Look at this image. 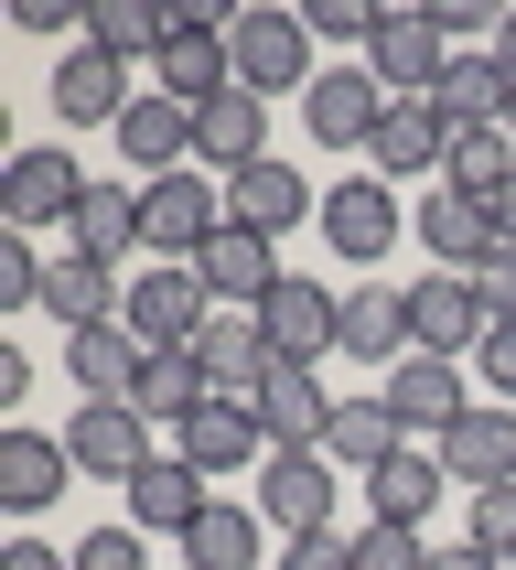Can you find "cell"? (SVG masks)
<instances>
[{
    "label": "cell",
    "instance_id": "cell-1",
    "mask_svg": "<svg viewBox=\"0 0 516 570\" xmlns=\"http://www.w3.org/2000/svg\"><path fill=\"white\" fill-rule=\"evenodd\" d=\"M216 226H226V184L205 173V161L140 184V258H205V248H216Z\"/></svg>",
    "mask_w": 516,
    "mask_h": 570
},
{
    "label": "cell",
    "instance_id": "cell-2",
    "mask_svg": "<svg viewBox=\"0 0 516 570\" xmlns=\"http://www.w3.org/2000/svg\"><path fill=\"white\" fill-rule=\"evenodd\" d=\"M129 334H140V345H194V334H205V323H216V291H205V269H194V258H140V269H129Z\"/></svg>",
    "mask_w": 516,
    "mask_h": 570
},
{
    "label": "cell",
    "instance_id": "cell-3",
    "mask_svg": "<svg viewBox=\"0 0 516 570\" xmlns=\"http://www.w3.org/2000/svg\"><path fill=\"white\" fill-rule=\"evenodd\" d=\"M226 55H237V87L248 97H280V87L312 97V22H301V11H269V0L237 11V22H226Z\"/></svg>",
    "mask_w": 516,
    "mask_h": 570
},
{
    "label": "cell",
    "instance_id": "cell-4",
    "mask_svg": "<svg viewBox=\"0 0 516 570\" xmlns=\"http://www.w3.org/2000/svg\"><path fill=\"white\" fill-rule=\"evenodd\" d=\"M64 452H76V474H97V484H140V474L161 463V431L129 410V399H76Z\"/></svg>",
    "mask_w": 516,
    "mask_h": 570
},
{
    "label": "cell",
    "instance_id": "cell-5",
    "mask_svg": "<svg viewBox=\"0 0 516 570\" xmlns=\"http://www.w3.org/2000/svg\"><path fill=\"white\" fill-rule=\"evenodd\" d=\"M258 334H269V355H280V366H322V355L345 345V291L312 281V269H290V281L258 302Z\"/></svg>",
    "mask_w": 516,
    "mask_h": 570
},
{
    "label": "cell",
    "instance_id": "cell-6",
    "mask_svg": "<svg viewBox=\"0 0 516 570\" xmlns=\"http://www.w3.org/2000/svg\"><path fill=\"white\" fill-rule=\"evenodd\" d=\"M258 517L280 528V539H312V528H345V484L322 452H269L258 463Z\"/></svg>",
    "mask_w": 516,
    "mask_h": 570
},
{
    "label": "cell",
    "instance_id": "cell-7",
    "mask_svg": "<svg viewBox=\"0 0 516 570\" xmlns=\"http://www.w3.org/2000/svg\"><path fill=\"white\" fill-rule=\"evenodd\" d=\"M387 108H398V97H387L366 65H322V76H312V97H301V129H312L322 151H377Z\"/></svg>",
    "mask_w": 516,
    "mask_h": 570
},
{
    "label": "cell",
    "instance_id": "cell-8",
    "mask_svg": "<svg viewBox=\"0 0 516 570\" xmlns=\"http://www.w3.org/2000/svg\"><path fill=\"white\" fill-rule=\"evenodd\" d=\"M484 291H474V269H419L409 281V334H419V355H452V366H463V355L484 345Z\"/></svg>",
    "mask_w": 516,
    "mask_h": 570
},
{
    "label": "cell",
    "instance_id": "cell-9",
    "mask_svg": "<svg viewBox=\"0 0 516 570\" xmlns=\"http://www.w3.org/2000/svg\"><path fill=\"white\" fill-rule=\"evenodd\" d=\"M441 65H452L441 11H387L377 43H366V76H377L387 97H430V87H441Z\"/></svg>",
    "mask_w": 516,
    "mask_h": 570
},
{
    "label": "cell",
    "instance_id": "cell-10",
    "mask_svg": "<svg viewBox=\"0 0 516 570\" xmlns=\"http://www.w3.org/2000/svg\"><path fill=\"white\" fill-rule=\"evenodd\" d=\"M430 452H441V474L463 484V495H484V484H516V410H506V399H474V410L452 420Z\"/></svg>",
    "mask_w": 516,
    "mask_h": 570
},
{
    "label": "cell",
    "instance_id": "cell-11",
    "mask_svg": "<svg viewBox=\"0 0 516 570\" xmlns=\"http://www.w3.org/2000/svg\"><path fill=\"white\" fill-rule=\"evenodd\" d=\"M194 269H205V291H216V313H258V302L290 281V269H280V237H258V226H237V216L216 226V248L194 258Z\"/></svg>",
    "mask_w": 516,
    "mask_h": 570
},
{
    "label": "cell",
    "instance_id": "cell-12",
    "mask_svg": "<svg viewBox=\"0 0 516 570\" xmlns=\"http://www.w3.org/2000/svg\"><path fill=\"white\" fill-rule=\"evenodd\" d=\"M398 184H377V173H345V184L322 194V248L334 258H387L398 248Z\"/></svg>",
    "mask_w": 516,
    "mask_h": 570
},
{
    "label": "cell",
    "instance_id": "cell-13",
    "mask_svg": "<svg viewBox=\"0 0 516 570\" xmlns=\"http://www.w3.org/2000/svg\"><path fill=\"white\" fill-rule=\"evenodd\" d=\"M377 399L398 410V431H409V442H441L452 420L474 410V399H463V366H452V355H398Z\"/></svg>",
    "mask_w": 516,
    "mask_h": 570
},
{
    "label": "cell",
    "instance_id": "cell-14",
    "mask_svg": "<svg viewBox=\"0 0 516 570\" xmlns=\"http://www.w3.org/2000/svg\"><path fill=\"white\" fill-rule=\"evenodd\" d=\"M172 452H183L194 474L216 484V474H248V463H269V431H258V410H248V399H205V410L172 431Z\"/></svg>",
    "mask_w": 516,
    "mask_h": 570
},
{
    "label": "cell",
    "instance_id": "cell-15",
    "mask_svg": "<svg viewBox=\"0 0 516 570\" xmlns=\"http://www.w3.org/2000/svg\"><path fill=\"white\" fill-rule=\"evenodd\" d=\"M334 387H322V366H280V377L258 387V431H269V452H322L334 442Z\"/></svg>",
    "mask_w": 516,
    "mask_h": 570
},
{
    "label": "cell",
    "instance_id": "cell-16",
    "mask_svg": "<svg viewBox=\"0 0 516 570\" xmlns=\"http://www.w3.org/2000/svg\"><path fill=\"white\" fill-rule=\"evenodd\" d=\"M194 366H205V387H216V399H248V410H258V387L280 377V355H269L258 313H216L205 334H194Z\"/></svg>",
    "mask_w": 516,
    "mask_h": 570
},
{
    "label": "cell",
    "instance_id": "cell-17",
    "mask_svg": "<svg viewBox=\"0 0 516 570\" xmlns=\"http://www.w3.org/2000/svg\"><path fill=\"white\" fill-rule=\"evenodd\" d=\"M151 87H161V97H183V108H216V97L237 87L226 32H216V22H172V32H161V55H151Z\"/></svg>",
    "mask_w": 516,
    "mask_h": 570
},
{
    "label": "cell",
    "instance_id": "cell-18",
    "mask_svg": "<svg viewBox=\"0 0 516 570\" xmlns=\"http://www.w3.org/2000/svg\"><path fill=\"white\" fill-rule=\"evenodd\" d=\"M194 161L216 173V184H237L248 161H269V97L248 87H226L216 108H194Z\"/></svg>",
    "mask_w": 516,
    "mask_h": 570
},
{
    "label": "cell",
    "instance_id": "cell-19",
    "mask_svg": "<svg viewBox=\"0 0 516 570\" xmlns=\"http://www.w3.org/2000/svg\"><path fill=\"white\" fill-rule=\"evenodd\" d=\"M409 237L430 248V269H484V258H495V205L430 184V194H419V216H409Z\"/></svg>",
    "mask_w": 516,
    "mask_h": 570
},
{
    "label": "cell",
    "instance_id": "cell-20",
    "mask_svg": "<svg viewBox=\"0 0 516 570\" xmlns=\"http://www.w3.org/2000/svg\"><path fill=\"white\" fill-rule=\"evenodd\" d=\"M76 194H87V173L64 151H22L0 184V216H11V237H43V226H76Z\"/></svg>",
    "mask_w": 516,
    "mask_h": 570
},
{
    "label": "cell",
    "instance_id": "cell-21",
    "mask_svg": "<svg viewBox=\"0 0 516 570\" xmlns=\"http://www.w3.org/2000/svg\"><path fill=\"white\" fill-rule=\"evenodd\" d=\"M43 313H54L64 334L119 323L129 313V269H108V258H43Z\"/></svg>",
    "mask_w": 516,
    "mask_h": 570
},
{
    "label": "cell",
    "instance_id": "cell-22",
    "mask_svg": "<svg viewBox=\"0 0 516 570\" xmlns=\"http://www.w3.org/2000/svg\"><path fill=\"white\" fill-rule=\"evenodd\" d=\"M226 216L258 226V237H290V226H322V194L290 173V161H248L237 184H226Z\"/></svg>",
    "mask_w": 516,
    "mask_h": 570
},
{
    "label": "cell",
    "instance_id": "cell-23",
    "mask_svg": "<svg viewBox=\"0 0 516 570\" xmlns=\"http://www.w3.org/2000/svg\"><path fill=\"white\" fill-rule=\"evenodd\" d=\"M64 484H76V452L54 431H0V507L11 517H43Z\"/></svg>",
    "mask_w": 516,
    "mask_h": 570
},
{
    "label": "cell",
    "instance_id": "cell-24",
    "mask_svg": "<svg viewBox=\"0 0 516 570\" xmlns=\"http://www.w3.org/2000/svg\"><path fill=\"white\" fill-rule=\"evenodd\" d=\"M119 151H129L140 184H151V173H183V161H194V108H183V97H161V87H140V97H129V119H119Z\"/></svg>",
    "mask_w": 516,
    "mask_h": 570
},
{
    "label": "cell",
    "instance_id": "cell-25",
    "mask_svg": "<svg viewBox=\"0 0 516 570\" xmlns=\"http://www.w3.org/2000/svg\"><path fill=\"white\" fill-rule=\"evenodd\" d=\"M129 97H140V87H129V65H119V55H97V43H76V55L54 65V108H64L76 129H119V119H129Z\"/></svg>",
    "mask_w": 516,
    "mask_h": 570
},
{
    "label": "cell",
    "instance_id": "cell-26",
    "mask_svg": "<svg viewBox=\"0 0 516 570\" xmlns=\"http://www.w3.org/2000/svg\"><path fill=\"white\" fill-rule=\"evenodd\" d=\"M119 495H129V528H140V539H183L194 517L216 507V495H205V474H194L183 452H161L151 474H140V484H119Z\"/></svg>",
    "mask_w": 516,
    "mask_h": 570
},
{
    "label": "cell",
    "instance_id": "cell-27",
    "mask_svg": "<svg viewBox=\"0 0 516 570\" xmlns=\"http://www.w3.org/2000/svg\"><path fill=\"white\" fill-rule=\"evenodd\" d=\"M76 258H108V269H129L140 258V184H97L87 173V194H76Z\"/></svg>",
    "mask_w": 516,
    "mask_h": 570
},
{
    "label": "cell",
    "instance_id": "cell-28",
    "mask_svg": "<svg viewBox=\"0 0 516 570\" xmlns=\"http://www.w3.org/2000/svg\"><path fill=\"white\" fill-rule=\"evenodd\" d=\"M140 366H151V345H140L129 323L64 334V377H76V399H129V387H140Z\"/></svg>",
    "mask_w": 516,
    "mask_h": 570
},
{
    "label": "cell",
    "instance_id": "cell-29",
    "mask_svg": "<svg viewBox=\"0 0 516 570\" xmlns=\"http://www.w3.org/2000/svg\"><path fill=\"white\" fill-rule=\"evenodd\" d=\"M441 151H452V119L430 108V97H398L387 129H377V151H366V173H377V184H398V173H441Z\"/></svg>",
    "mask_w": 516,
    "mask_h": 570
},
{
    "label": "cell",
    "instance_id": "cell-30",
    "mask_svg": "<svg viewBox=\"0 0 516 570\" xmlns=\"http://www.w3.org/2000/svg\"><path fill=\"white\" fill-rule=\"evenodd\" d=\"M441 495H452V474H441V452H430V442H409L398 463H377V474H366V517H398V528H419Z\"/></svg>",
    "mask_w": 516,
    "mask_h": 570
},
{
    "label": "cell",
    "instance_id": "cell-31",
    "mask_svg": "<svg viewBox=\"0 0 516 570\" xmlns=\"http://www.w3.org/2000/svg\"><path fill=\"white\" fill-rule=\"evenodd\" d=\"M506 97H516V76L495 55H452L441 87H430V108H441L452 129H506Z\"/></svg>",
    "mask_w": 516,
    "mask_h": 570
},
{
    "label": "cell",
    "instance_id": "cell-32",
    "mask_svg": "<svg viewBox=\"0 0 516 570\" xmlns=\"http://www.w3.org/2000/svg\"><path fill=\"white\" fill-rule=\"evenodd\" d=\"M398 452H409V431H398L387 399H345V410H334V442H322L334 474H377V463H398Z\"/></svg>",
    "mask_w": 516,
    "mask_h": 570
},
{
    "label": "cell",
    "instance_id": "cell-33",
    "mask_svg": "<svg viewBox=\"0 0 516 570\" xmlns=\"http://www.w3.org/2000/svg\"><path fill=\"white\" fill-rule=\"evenodd\" d=\"M345 355H366V366H398V355H419V334H409V291H345Z\"/></svg>",
    "mask_w": 516,
    "mask_h": 570
},
{
    "label": "cell",
    "instance_id": "cell-34",
    "mask_svg": "<svg viewBox=\"0 0 516 570\" xmlns=\"http://www.w3.org/2000/svg\"><path fill=\"white\" fill-rule=\"evenodd\" d=\"M258 528H269L258 507H226L216 495V507L183 528V570H258Z\"/></svg>",
    "mask_w": 516,
    "mask_h": 570
},
{
    "label": "cell",
    "instance_id": "cell-35",
    "mask_svg": "<svg viewBox=\"0 0 516 570\" xmlns=\"http://www.w3.org/2000/svg\"><path fill=\"white\" fill-rule=\"evenodd\" d=\"M441 184H452V194H474V205H495V194L516 184V140H506V129H452Z\"/></svg>",
    "mask_w": 516,
    "mask_h": 570
},
{
    "label": "cell",
    "instance_id": "cell-36",
    "mask_svg": "<svg viewBox=\"0 0 516 570\" xmlns=\"http://www.w3.org/2000/svg\"><path fill=\"white\" fill-rule=\"evenodd\" d=\"M161 32H172V22H161L151 0H97V11H87V43H97V55H119V65L161 55Z\"/></svg>",
    "mask_w": 516,
    "mask_h": 570
},
{
    "label": "cell",
    "instance_id": "cell-37",
    "mask_svg": "<svg viewBox=\"0 0 516 570\" xmlns=\"http://www.w3.org/2000/svg\"><path fill=\"white\" fill-rule=\"evenodd\" d=\"M355 570H430V539L398 517H355Z\"/></svg>",
    "mask_w": 516,
    "mask_h": 570
},
{
    "label": "cell",
    "instance_id": "cell-38",
    "mask_svg": "<svg viewBox=\"0 0 516 570\" xmlns=\"http://www.w3.org/2000/svg\"><path fill=\"white\" fill-rule=\"evenodd\" d=\"M463 539H474V549H495V560L516 570V484H484V495H474V517H463Z\"/></svg>",
    "mask_w": 516,
    "mask_h": 570
},
{
    "label": "cell",
    "instance_id": "cell-39",
    "mask_svg": "<svg viewBox=\"0 0 516 570\" xmlns=\"http://www.w3.org/2000/svg\"><path fill=\"white\" fill-rule=\"evenodd\" d=\"M0 313H43V248L0 237Z\"/></svg>",
    "mask_w": 516,
    "mask_h": 570
},
{
    "label": "cell",
    "instance_id": "cell-40",
    "mask_svg": "<svg viewBox=\"0 0 516 570\" xmlns=\"http://www.w3.org/2000/svg\"><path fill=\"white\" fill-rule=\"evenodd\" d=\"M76 570H151V539H140V528H87V539H76Z\"/></svg>",
    "mask_w": 516,
    "mask_h": 570
},
{
    "label": "cell",
    "instance_id": "cell-41",
    "mask_svg": "<svg viewBox=\"0 0 516 570\" xmlns=\"http://www.w3.org/2000/svg\"><path fill=\"white\" fill-rule=\"evenodd\" d=\"M301 22H312V43H377V0H312V11H301Z\"/></svg>",
    "mask_w": 516,
    "mask_h": 570
},
{
    "label": "cell",
    "instance_id": "cell-42",
    "mask_svg": "<svg viewBox=\"0 0 516 570\" xmlns=\"http://www.w3.org/2000/svg\"><path fill=\"white\" fill-rule=\"evenodd\" d=\"M280 570H355V528H312V539H280Z\"/></svg>",
    "mask_w": 516,
    "mask_h": 570
},
{
    "label": "cell",
    "instance_id": "cell-43",
    "mask_svg": "<svg viewBox=\"0 0 516 570\" xmlns=\"http://www.w3.org/2000/svg\"><path fill=\"white\" fill-rule=\"evenodd\" d=\"M474 366H484V377H495V399H506V410H516V323H484Z\"/></svg>",
    "mask_w": 516,
    "mask_h": 570
},
{
    "label": "cell",
    "instance_id": "cell-44",
    "mask_svg": "<svg viewBox=\"0 0 516 570\" xmlns=\"http://www.w3.org/2000/svg\"><path fill=\"white\" fill-rule=\"evenodd\" d=\"M474 291H484V313H495V323H516V248H495V258H484V269H474Z\"/></svg>",
    "mask_w": 516,
    "mask_h": 570
},
{
    "label": "cell",
    "instance_id": "cell-45",
    "mask_svg": "<svg viewBox=\"0 0 516 570\" xmlns=\"http://www.w3.org/2000/svg\"><path fill=\"white\" fill-rule=\"evenodd\" d=\"M0 570H76V549H54V539H11V549H0Z\"/></svg>",
    "mask_w": 516,
    "mask_h": 570
},
{
    "label": "cell",
    "instance_id": "cell-46",
    "mask_svg": "<svg viewBox=\"0 0 516 570\" xmlns=\"http://www.w3.org/2000/svg\"><path fill=\"white\" fill-rule=\"evenodd\" d=\"M430 570H506L495 549H474V539H452V549H430Z\"/></svg>",
    "mask_w": 516,
    "mask_h": 570
},
{
    "label": "cell",
    "instance_id": "cell-47",
    "mask_svg": "<svg viewBox=\"0 0 516 570\" xmlns=\"http://www.w3.org/2000/svg\"><path fill=\"white\" fill-rule=\"evenodd\" d=\"M495 248H516V184L495 194Z\"/></svg>",
    "mask_w": 516,
    "mask_h": 570
},
{
    "label": "cell",
    "instance_id": "cell-48",
    "mask_svg": "<svg viewBox=\"0 0 516 570\" xmlns=\"http://www.w3.org/2000/svg\"><path fill=\"white\" fill-rule=\"evenodd\" d=\"M484 55H495V65H506V76H516V11H506V22H495V43H484Z\"/></svg>",
    "mask_w": 516,
    "mask_h": 570
},
{
    "label": "cell",
    "instance_id": "cell-49",
    "mask_svg": "<svg viewBox=\"0 0 516 570\" xmlns=\"http://www.w3.org/2000/svg\"><path fill=\"white\" fill-rule=\"evenodd\" d=\"M506 140H516V97H506Z\"/></svg>",
    "mask_w": 516,
    "mask_h": 570
}]
</instances>
